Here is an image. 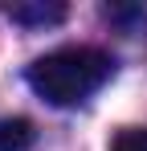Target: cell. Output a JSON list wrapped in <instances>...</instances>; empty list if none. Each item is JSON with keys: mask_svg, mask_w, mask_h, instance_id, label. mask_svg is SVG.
<instances>
[{"mask_svg": "<svg viewBox=\"0 0 147 151\" xmlns=\"http://www.w3.org/2000/svg\"><path fill=\"white\" fill-rule=\"evenodd\" d=\"M33 147V123L29 119H0V151H29Z\"/></svg>", "mask_w": 147, "mask_h": 151, "instance_id": "7a4b0ae2", "label": "cell"}, {"mask_svg": "<svg viewBox=\"0 0 147 151\" xmlns=\"http://www.w3.org/2000/svg\"><path fill=\"white\" fill-rule=\"evenodd\" d=\"M115 74V57L94 45H66L29 65V86L49 106H78Z\"/></svg>", "mask_w": 147, "mask_h": 151, "instance_id": "6da1fadb", "label": "cell"}, {"mask_svg": "<svg viewBox=\"0 0 147 151\" xmlns=\"http://www.w3.org/2000/svg\"><path fill=\"white\" fill-rule=\"evenodd\" d=\"M66 17V4H17L12 21L17 25H57Z\"/></svg>", "mask_w": 147, "mask_h": 151, "instance_id": "3957f363", "label": "cell"}, {"mask_svg": "<svg viewBox=\"0 0 147 151\" xmlns=\"http://www.w3.org/2000/svg\"><path fill=\"white\" fill-rule=\"evenodd\" d=\"M110 151H147V127H127L115 135Z\"/></svg>", "mask_w": 147, "mask_h": 151, "instance_id": "277c9868", "label": "cell"}]
</instances>
